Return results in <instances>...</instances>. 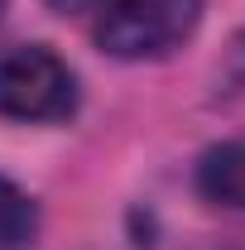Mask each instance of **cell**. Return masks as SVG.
Masks as SVG:
<instances>
[{
    "label": "cell",
    "instance_id": "6da1fadb",
    "mask_svg": "<svg viewBox=\"0 0 245 250\" xmlns=\"http://www.w3.org/2000/svg\"><path fill=\"white\" fill-rule=\"evenodd\" d=\"M202 20V0H92L96 43L125 62L183 48Z\"/></svg>",
    "mask_w": 245,
    "mask_h": 250
},
{
    "label": "cell",
    "instance_id": "7a4b0ae2",
    "mask_svg": "<svg viewBox=\"0 0 245 250\" xmlns=\"http://www.w3.org/2000/svg\"><path fill=\"white\" fill-rule=\"evenodd\" d=\"M77 111V77L72 67L43 48L24 43L0 53V116L5 121H67Z\"/></svg>",
    "mask_w": 245,
    "mask_h": 250
},
{
    "label": "cell",
    "instance_id": "3957f363",
    "mask_svg": "<svg viewBox=\"0 0 245 250\" xmlns=\"http://www.w3.org/2000/svg\"><path fill=\"white\" fill-rule=\"evenodd\" d=\"M197 188H202L207 202L245 207V135L202 154V164H197Z\"/></svg>",
    "mask_w": 245,
    "mask_h": 250
},
{
    "label": "cell",
    "instance_id": "277c9868",
    "mask_svg": "<svg viewBox=\"0 0 245 250\" xmlns=\"http://www.w3.org/2000/svg\"><path fill=\"white\" fill-rule=\"evenodd\" d=\"M34 226H39L34 202L10 178H0V250H20L34 236Z\"/></svg>",
    "mask_w": 245,
    "mask_h": 250
},
{
    "label": "cell",
    "instance_id": "5b68a950",
    "mask_svg": "<svg viewBox=\"0 0 245 250\" xmlns=\"http://www.w3.org/2000/svg\"><path fill=\"white\" fill-rule=\"evenodd\" d=\"M0 15H5V0H0Z\"/></svg>",
    "mask_w": 245,
    "mask_h": 250
}]
</instances>
